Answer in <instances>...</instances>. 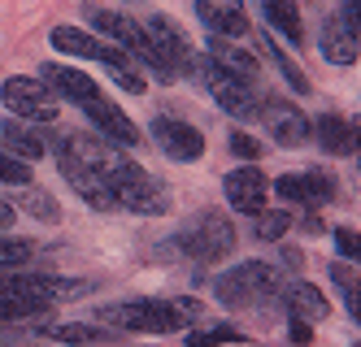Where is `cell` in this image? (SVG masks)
I'll list each match as a JSON object with an SVG mask.
<instances>
[{
  "label": "cell",
  "mask_w": 361,
  "mask_h": 347,
  "mask_svg": "<svg viewBox=\"0 0 361 347\" xmlns=\"http://www.w3.org/2000/svg\"><path fill=\"white\" fill-rule=\"evenodd\" d=\"M318 144L331 152V156H353L357 152V126L335 118V113H322L318 118Z\"/></svg>",
  "instance_id": "44dd1931"
},
{
  "label": "cell",
  "mask_w": 361,
  "mask_h": 347,
  "mask_svg": "<svg viewBox=\"0 0 361 347\" xmlns=\"http://www.w3.org/2000/svg\"><path fill=\"white\" fill-rule=\"evenodd\" d=\"M100 61H105L109 78H114V83H118L122 92H131V96H140V92H144V74L135 70V61H131V57H122V48H114V44H109Z\"/></svg>",
  "instance_id": "cb8c5ba5"
},
{
  "label": "cell",
  "mask_w": 361,
  "mask_h": 347,
  "mask_svg": "<svg viewBox=\"0 0 361 347\" xmlns=\"http://www.w3.org/2000/svg\"><path fill=\"white\" fill-rule=\"evenodd\" d=\"M305 230H309V234L322 230V217H318V213H309V217H305Z\"/></svg>",
  "instance_id": "74e56055"
},
{
  "label": "cell",
  "mask_w": 361,
  "mask_h": 347,
  "mask_svg": "<svg viewBox=\"0 0 361 347\" xmlns=\"http://www.w3.org/2000/svg\"><path fill=\"white\" fill-rule=\"evenodd\" d=\"M39 83L53 92V96H66V100H79V104H87V100H96L100 96V87L92 83V78L83 74V70H70V65H39Z\"/></svg>",
  "instance_id": "9a60e30c"
},
{
  "label": "cell",
  "mask_w": 361,
  "mask_h": 347,
  "mask_svg": "<svg viewBox=\"0 0 361 347\" xmlns=\"http://www.w3.org/2000/svg\"><path fill=\"white\" fill-rule=\"evenodd\" d=\"M144 35H148V44L157 48V57H161L174 74H192L196 52H192V44H188V35H183V26H178L174 18L152 13V18L144 22Z\"/></svg>",
  "instance_id": "8992f818"
},
{
  "label": "cell",
  "mask_w": 361,
  "mask_h": 347,
  "mask_svg": "<svg viewBox=\"0 0 361 347\" xmlns=\"http://www.w3.org/2000/svg\"><path fill=\"white\" fill-rule=\"evenodd\" d=\"M48 308L53 304L39 296L35 274H5L0 278V326L5 322H27V317H39Z\"/></svg>",
  "instance_id": "52a82bcc"
},
{
  "label": "cell",
  "mask_w": 361,
  "mask_h": 347,
  "mask_svg": "<svg viewBox=\"0 0 361 347\" xmlns=\"http://www.w3.org/2000/svg\"><path fill=\"white\" fill-rule=\"evenodd\" d=\"M322 57L335 61V65H353L361 57V44H357V18L340 13V18H331L322 26Z\"/></svg>",
  "instance_id": "2e32d148"
},
{
  "label": "cell",
  "mask_w": 361,
  "mask_h": 347,
  "mask_svg": "<svg viewBox=\"0 0 361 347\" xmlns=\"http://www.w3.org/2000/svg\"><path fill=\"white\" fill-rule=\"evenodd\" d=\"M262 9L270 18V26L288 39V44H305V22H300V9L296 0H262Z\"/></svg>",
  "instance_id": "7402d4cb"
},
{
  "label": "cell",
  "mask_w": 361,
  "mask_h": 347,
  "mask_svg": "<svg viewBox=\"0 0 361 347\" xmlns=\"http://www.w3.org/2000/svg\"><path fill=\"white\" fill-rule=\"evenodd\" d=\"M0 182H9V187H27V182H31V165H22V161H13L9 152H0Z\"/></svg>",
  "instance_id": "1f68e13d"
},
{
  "label": "cell",
  "mask_w": 361,
  "mask_h": 347,
  "mask_svg": "<svg viewBox=\"0 0 361 347\" xmlns=\"http://www.w3.org/2000/svg\"><path fill=\"white\" fill-rule=\"evenodd\" d=\"M222 191H226V204L231 208H240L248 213V217H257V213H266V174L257 170V165H240V170H231L226 182H222Z\"/></svg>",
  "instance_id": "7c38bea8"
},
{
  "label": "cell",
  "mask_w": 361,
  "mask_h": 347,
  "mask_svg": "<svg viewBox=\"0 0 361 347\" xmlns=\"http://www.w3.org/2000/svg\"><path fill=\"white\" fill-rule=\"evenodd\" d=\"M44 135L31 126V122H18V118H9V122H0V152H9L13 161H22V165H31V161H39L44 156Z\"/></svg>",
  "instance_id": "ac0fdd59"
},
{
  "label": "cell",
  "mask_w": 361,
  "mask_h": 347,
  "mask_svg": "<svg viewBox=\"0 0 361 347\" xmlns=\"http://www.w3.org/2000/svg\"><path fill=\"white\" fill-rule=\"evenodd\" d=\"M196 13H200V22L209 26L214 35H222V39H235V44H248V39H252L244 0H196Z\"/></svg>",
  "instance_id": "30bf717a"
},
{
  "label": "cell",
  "mask_w": 361,
  "mask_h": 347,
  "mask_svg": "<svg viewBox=\"0 0 361 347\" xmlns=\"http://www.w3.org/2000/svg\"><path fill=\"white\" fill-rule=\"evenodd\" d=\"M27 213H31V217H39V222H57L61 217L57 200L48 196V191H27Z\"/></svg>",
  "instance_id": "4dcf8cb0"
},
{
  "label": "cell",
  "mask_w": 361,
  "mask_h": 347,
  "mask_svg": "<svg viewBox=\"0 0 361 347\" xmlns=\"http://www.w3.org/2000/svg\"><path fill=\"white\" fill-rule=\"evenodd\" d=\"M262 122H266V130L283 144V148H300L305 139H309V118L296 109V104H288V100H262Z\"/></svg>",
  "instance_id": "5bb4252c"
},
{
  "label": "cell",
  "mask_w": 361,
  "mask_h": 347,
  "mask_svg": "<svg viewBox=\"0 0 361 347\" xmlns=\"http://www.w3.org/2000/svg\"><path fill=\"white\" fill-rule=\"evenodd\" d=\"M204 317L200 300L183 296V300H126L114 308H100L96 322L100 326H114V330H131V334H174V330H188Z\"/></svg>",
  "instance_id": "6da1fadb"
},
{
  "label": "cell",
  "mask_w": 361,
  "mask_h": 347,
  "mask_svg": "<svg viewBox=\"0 0 361 347\" xmlns=\"http://www.w3.org/2000/svg\"><path fill=\"white\" fill-rule=\"evenodd\" d=\"M57 343H96L105 339V326H83V322H70V326H48Z\"/></svg>",
  "instance_id": "4316f807"
},
{
  "label": "cell",
  "mask_w": 361,
  "mask_h": 347,
  "mask_svg": "<svg viewBox=\"0 0 361 347\" xmlns=\"http://www.w3.org/2000/svg\"><path fill=\"white\" fill-rule=\"evenodd\" d=\"M196 74H200V83L214 92V100L222 104V109L231 113V118H257V109H262V100L252 96V87L248 83H240V78H231L222 65H214L209 57H196V65H192Z\"/></svg>",
  "instance_id": "5b68a950"
},
{
  "label": "cell",
  "mask_w": 361,
  "mask_h": 347,
  "mask_svg": "<svg viewBox=\"0 0 361 347\" xmlns=\"http://www.w3.org/2000/svg\"><path fill=\"white\" fill-rule=\"evenodd\" d=\"M300 178H305L309 200H314V204H326V200L335 196V178H331V170H305Z\"/></svg>",
  "instance_id": "f1b7e54d"
},
{
  "label": "cell",
  "mask_w": 361,
  "mask_h": 347,
  "mask_svg": "<svg viewBox=\"0 0 361 347\" xmlns=\"http://www.w3.org/2000/svg\"><path fill=\"white\" fill-rule=\"evenodd\" d=\"M257 217H262L257 222V234L262 239H283L292 230V213L288 208H266V213H257Z\"/></svg>",
  "instance_id": "83f0119b"
},
{
  "label": "cell",
  "mask_w": 361,
  "mask_h": 347,
  "mask_svg": "<svg viewBox=\"0 0 361 347\" xmlns=\"http://www.w3.org/2000/svg\"><path fill=\"white\" fill-rule=\"evenodd\" d=\"M222 343H244V334L235 326H204L188 334V347H222Z\"/></svg>",
  "instance_id": "d4e9b609"
},
{
  "label": "cell",
  "mask_w": 361,
  "mask_h": 347,
  "mask_svg": "<svg viewBox=\"0 0 361 347\" xmlns=\"http://www.w3.org/2000/svg\"><path fill=\"white\" fill-rule=\"evenodd\" d=\"M283 300H288L296 322H322L326 317V296L309 282H283Z\"/></svg>",
  "instance_id": "d6986e66"
},
{
  "label": "cell",
  "mask_w": 361,
  "mask_h": 347,
  "mask_svg": "<svg viewBox=\"0 0 361 347\" xmlns=\"http://www.w3.org/2000/svg\"><path fill=\"white\" fill-rule=\"evenodd\" d=\"M331 278H335V282H340L344 291H357V274L348 270V265H335V270H331Z\"/></svg>",
  "instance_id": "e575fe53"
},
{
  "label": "cell",
  "mask_w": 361,
  "mask_h": 347,
  "mask_svg": "<svg viewBox=\"0 0 361 347\" xmlns=\"http://www.w3.org/2000/svg\"><path fill=\"white\" fill-rule=\"evenodd\" d=\"M274 191H279L283 204H314V200H309V187H305L300 174H283V178L274 182Z\"/></svg>",
  "instance_id": "f546056e"
},
{
  "label": "cell",
  "mask_w": 361,
  "mask_h": 347,
  "mask_svg": "<svg viewBox=\"0 0 361 347\" xmlns=\"http://www.w3.org/2000/svg\"><path fill=\"white\" fill-rule=\"evenodd\" d=\"M83 113L96 122V130H100V139L105 144H114V148H140L144 144V135H140V126L126 118L118 104H109L105 96H96V100H87L83 104Z\"/></svg>",
  "instance_id": "8fae6325"
},
{
  "label": "cell",
  "mask_w": 361,
  "mask_h": 347,
  "mask_svg": "<svg viewBox=\"0 0 361 347\" xmlns=\"http://www.w3.org/2000/svg\"><path fill=\"white\" fill-rule=\"evenodd\" d=\"M92 26H96V39H105L114 48H126V52H140L148 48V35H144V26L135 18H126V13H114V9H87Z\"/></svg>",
  "instance_id": "4fadbf2b"
},
{
  "label": "cell",
  "mask_w": 361,
  "mask_h": 347,
  "mask_svg": "<svg viewBox=\"0 0 361 347\" xmlns=\"http://www.w3.org/2000/svg\"><path fill=\"white\" fill-rule=\"evenodd\" d=\"M57 165H61V178H66V182H70L74 191H79L96 213H114V208H118V200H114V191H109V182L100 178L92 165H83V161H79V156H74L66 144L57 148Z\"/></svg>",
  "instance_id": "9c48e42d"
},
{
  "label": "cell",
  "mask_w": 361,
  "mask_h": 347,
  "mask_svg": "<svg viewBox=\"0 0 361 347\" xmlns=\"http://www.w3.org/2000/svg\"><path fill=\"white\" fill-rule=\"evenodd\" d=\"M214 296L231 308H248V304H270L283 296V274L266 260H244L235 270H226L214 278Z\"/></svg>",
  "instance_id": "7a4b0ae2"
},
{
  "label": "cell",
  "mask_w": 361,
  "mask_h": 347,
  "mask_svg": "<svg viewBox=\"0 0 361 347\" xmlns=\"http://www.w3.org/2000/svg\"><path fill=\"white\" fill-rule=\"evenodd\" d=\"M231 152H235V156H248V161H257V156H262V144L248 139L244 130H235V135H231Z\"/></svg>",
  "instance_id": "d6a6232c"
},
{
  "label": "cell",
  "mask_w": 361,
  "mask_h": 347,
  "mask_svg": "<svg viewBox=\"0 0 361 347\" xmlns=\"http://www.w3.org/2000/svg\"><path fill=\"white\" fill-rule=\"evenodd\" d=\"M48 39H53L57 52H70V57H83V61H100V57H105V48H109L105 39H96V35L79 31V26H57Z\"/></svg>",
  "instance_id": "ffe728a7"
},
{
  "label": "cell",
  "mask_w": 361,
  "mask_h": 347,
  "mask_svg": "<svg viewBox=\"0 0 361 347\" xmlns=\"http://www.w3.org/2000/svg\"><path fill=\"white\" fill-rule=\"evenodd\" d=\"M0 104H5L18 122H53L57 118V96L31 74L5 78V83H0Z\"/></svg>",
  "instance_id": "277c9868"
},
{
  "label": "cell",
  "mask_w": 361,
  "mask_h": 347,
  "mask_svg": "<svg viewBox=\"0 0 361 347\" xmlns=\"http://www.w3.org/2000/svg\"><path fill=\"white\" fill-rule=\"evenodd\" d=\"M31 256H35V248L27 244V239H0V274L22 270Z\"/></svg>",
  "instance_id": "484cf974"
},
{
  "label": "cell",
  "mask_w": 361,
  "mask_h": 347,
  "mask_svg": "<svg viewBox=\"0 0 361 347\" xmlns=\"http://www.w3.org/2000/svg\"><path fill=\"white\" fill-rule=\"evenodd\" d=\"M288 330H292V343H300V347L309 343V326H305V322H296V317H292V326H288Z\"/></svg>",
  "instance_id": "d590c367"
},
{
  "label": "cell",
  "mask_w": 361,
  "mask_h": 347,
  "mask_svg": "<svg viewBox=\"0 0 361 347\" xmlns=\"http://www.w3.org/2000/svg\"><path fill=\"white\" fill-rule=\"evenodd\" d=\"M335 248H340V256H353V260H357V252H361V239H357V230L340 226V230H335Z\"/></svg>",
  "instance_id": "836d02e7"
},
{
  "label": "cell",
  "mask_w": 361,
  "mask_h": 347,
  "mask_svg": "<svg viewBox=\"0 0 361 347\" xmlns=\"http://www.w3.org/2000/svg\"><path fill=\"white\" fill-rule=\"evenodd\" d=\"M170 244L183 252V256H192V260H222V256H231L235 252V226H231V217L226 213H196V217L178 230Z\"/></svg>",
  "instance_id": "3957f363"
},
{
  "label": "cell",
  "mask_w": 361,
  "mask_h": 347,
  "mask_svg": "<svg viewBox=\"0 0 361 347\" xmlns=\"http://www.w3.org/2000/svg\"><path fill=\"white\" fill-rule=\"evenodd\" d=\"M209 61L222 65L231 78H240V83L252 87V78H257V52H248V44H235V39H222V35H209Z\"/></svg>",
  "instance_id": "e0dca14e"
},
{
  "label": "cell",
  "mask_w": 361,
  "mask_h": 347,
  "mask_svg": "<svg viewBox=\"0 0 361 347\" xmlns=\"http://www.w3.org/2000/svg\"><path fill=\"white\" fill-rule=\"evenodd\" d=\"M9 222H13V204L0 200V230H9Z\"/></svg>",
  "instance_id": "8d00e7d4"
},
{
  "label": "cell",
  "mask_w": 361,
  "mask_h": 347,
  "mask_svg": "<svg viewBox=\"0 0 361 347\" xmlns=\"http://www.w3.org/2000/svg\"><path fill=\"white\" fill-rule=\"evenodd\" d=\"M252 39H257V48H262L266 57L274 61V70H279L283 78H288V87H292L296 96H309V92H314V87H309V78H305V70H300L292 57H283V48L274 44V35H252Z\"/></svg>",
  "instance_id": "603a6c76"
},
{
  "label": "cell",
  "mask_w": 361,
  "mask_h": 347,
  "mask_svg": "<svg viewBox=\"0 0 361 347\" xmlns=\"http://www.w3.org/2000/svg\"><path fill=\"white\" fill-rule=\"evenodd\" d=\"M148 139L157 144L170 161H178V165H192V161L204 156V135L192 122H178V118H157L148 126Z\"/></svg>",
  "instance_id": "ba28073f"
}]
</instances>
